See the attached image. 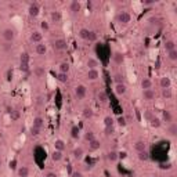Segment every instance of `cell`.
Instances as JSON below:
<instances>
[{"instance_id": "obj_1", "label": "cell", "mask_w": 177, "mask_h": 177, "mask_svg": "<svg viewBox=\"0 0 177 177\" xmlns=\"http://www.w3.org/2000/svg\"><path fill=\"white\" fill-rule=\"evenodd\" d=\"M130 19H132V15H130L127 11H120L116 17V21L122 25H127L130 22Z\"/></svg>"}, {"instance_id": "obj_2", "label": "cell", "mask_w": 177, "mask_h": 177, "mask_svg": "<svg viewBox=\"0 0 177 177\" xmlns=\"http://www.w3.org/2000/svg\"><path fill=\"white\" fill-rule=\"evenodd\" d=\"M66 46H68V43H66V40L62 39V37H58V39H55L54 42H53V48H54L55 51L65 50Z\"/></svg>"}, {"instance_id": "obj_3", "label": "cell", "mask_w": 177, "mask_h": 177, "mask_svg": "<svg viewBox=\"0 0 177 177\" xmlns=\"http://www.w3.org/2000/svg\"><path fill=\"white\" fill-rule=\"evenodd\" d=\"M2 36L6 42H12L15 39V30L12 28H6V29L2 32Z\"/></svg>"}, {"instance_id": "obj_4", "label": "cell", "mask_w": 177, "mask_h": 177, "mask_svg": "<svg viewBox=\"0 0 177 177\" xmlns=\"http://www.w3.org/2000/svg\"><path fill=\"white\" fill-rule=\"evenodd\" d=\"M86 94H87V89H86V86H84V84H78V86L75 87V96H76V98L83 100L84 97H86Z\"/></svg>"}, {"instance_id": "obj_5", "label": "cell", "mask_w": 177, "mask_h": 177, "mask_svg": "<svg viewBox=\"0 0 177 177\" xmlns=\"http://www.w3.org/2000/svg\"><path fill=\"white\" fill-rule=\"evenodd\" d=\"M39 11H40V7L37 3H30L29 7H28V14H29V17H37Z\"/></svg>"}, {"instance_id": "obj_6", "label": "cell", "mask_w": 177, "mask_h": 177, "mask_svg": "<svg viewBox=\"0 0 177 177\" xmlns=\"http://www.w3.org/2000/svg\"><path fill=\"white\" fill-rule=\"evenodd\" d=\"M80 10H82L80 2H78V0H72V2L69 3V11L72 12V14H78Z\"/></svg>"}, {"instance_id": "obj_7", "label": "cell", "mask_w": 177, "mask_h": 177, "mask_svg": "<svg viewBox=\"0 0 177 177\" xmlns=\"http://www.w3.org/2000/svg\"><path fill=\"white\" fill-rule=\"evenodd\" d=\"M114 91H115L116 96H123V94H126L127 87H126V84H125V83H116V84H115V87H114Z\"/></svg>"}, {"instance_id": "obj_8", "label": "cell", "mask_w": 177, "mask_h": 177, "mask_svg": "<svg viewBox=\"0 0 177 177\" xmlns=\"http://www.w3.org/2000/svg\"><path fill=\"white\" fill-rule=\"evenodd\" d=\"M86 78L89 79V80H91V82L97 80V79L100 78V72H98V69H87V72H86Z\"/></svg>"}, {"instance_id": "obj_9", "label": "cell", "mask_w": 177, "mask_h": 177, "mask_svg": "<svg viewBox=\"0 0 177 177\" xmlns=\"http://www.w3.org/2000/svg\"><path fill=\"white\" fill-rule=\"evenodd\" d=\"M133 148L136 150V152H141V151H147V143L144 140H137L133 144Z\"/></svg>"}, {"instance_id": "obj_10", "label": "cell", "mask_w": 177, "mask_h": 177, "mask_svg": "<svg viewBox=\"0 0 177 177\" xmlns=\"http://www.w3.org/2000/svg\"><path fill=\"white\" fill-rule=\"evenodd\" d=\"M42 40H43V33L40 32V30H35V32H32V35H30V42L39 44V43H42Z\"/></svg>"}, {"instance_id": "obj_11", "label": "cell", "mask_w": 177, "mask_h": 177, "mask_svg": "<svg viewBox=\"0 0 177 177\" xmlns=\"http://www.w3.org/2000/svg\"><path fill=\"white\" fill-rule=\"evenodd\" d=\"M159 86L162 87V89H170L172 86V80L169 76H162V78L159 79Z\"/></svg>"}, {"instance_id": "obj_12", "label": "cell", "mask_w": 177, "mask_h": 177, "mask_svg": "<svg viewBox=\"0 0 177 177\" xmlns=\"http://www.w3.org/2000/svg\"><path fill=\"white\" fill-rule=\"evenodd\" d=\"M143 98L145 101H152L155 98V91L152 89H148V90H143Z\"/></svg>"}, {"instance_id": "obj_13", "label": "cell", "mask_w": 177, "mask_h": 177, "mask_svg": "<svg viewBox=\"0 0 177 177\" xmlns=\"http://www.w3.org/2000/svg\"><path fill=\"white\" fill-rule=\"evenodd\" d=\"M100 148H101V143H100L98 140H91V141H89V150L91 151V152H94V151H98Z\"/></svg>"}, {"instance_id": "obj_14", "label": "cell", "mask_w": 177, "mask_h": 177, "mask_svg": "<svg viewBox=\"0 0 177 177\" xmlns=\"http://www.w3.org/2000/svg\"><path fill=\"white\" fill-rule=\"evenodd\" d=\"M86 65L89 66V69H97V68H98V66H100V62L96 60V58L90 57V58H87Z\"/></svg>"}, {"instance_id": "obj_15", "label": "cell", "mask_w": 177, "mask_h": 177, "mask_svg": "<svg viewBox=\"0 0 177 177\" xmlns=\"http://www.w3.org/2000/svg\"><path fill=\"white\" fill-rule=\"evenodd\" d=\"M114 62L116 64V65H122V64L125 62V55H123L120 51H116L114 54Z\"/></svg>"}, {"instance_id": "obj_16", "label": "cell", "mask_w": 177, "mask_h": 177, "mask_svg": "<svg viewBox=\"0 0 177 177\" xmlns=\"http://www.w3.org/2000/svg\"><path fill=\"white\" fill-rule=\"evenodd\" d=\"M33 75L36 76V78H44V75H46L44 66H36V68L33 69Z\"/></svg>"}, {"instance_id": "obj_17", "label": "cell", "mask_w": 177, "mask_h": 177, "mask_svg": "<svg viewBox=\"0 0 177 177\" xmlns=\"http://www.w3.org/2000/svg\"><path fill=\"white\" fill-rule=\"evenodd\" d=\"M107 159H108L111 163H115L119 159V154L116 152V151H109L108 154H107Z\"/></svg>"}, {"instance_id": "obj_18", "label": "cell", "mask_w": 177, "mask_h": 177, "mask_svg": "<svg viewBox=\"0 0 177 177\" xmlns=\"http://www.w3.org/2000/svg\"><path fill=\"white\" fill-rule=\"evenodd\" d=\"M65 143H64V140H61V138H57V140L54 141V150H57V151H61L62 152L64 150H65Z\"/></svg>"}, {"instance_id": "obj_19", "label": "cell", "mask_w": 177, "mask_h": 177, "mask_svg": "<svg viewBox=\"0 0 177 177\" xmlns=\"http://www.w3.org/2000/svg\"><path fill=\"white\" fill-rule=\"evenodd\" d=\"M61 18H62V15H61V12L57 11V10H54V11L50 12V19L53 22H60Z\"/></svg>"}, {"instance_id": "obj_20", "label": "cell", "mask_w": 177, "mask_h": 177, "mask_svg": "<svg viewBox=\"0 0 177 177\" xmlns=\"http://www.w3.org/2000/svg\"><path fill=\"white\" fill-rule=\"evenodd\" d=\"M141 89L143 90H148V89H152V80L148 78H144L141 80Z\"/></svg>"}, {"instance_id": "obj_21", "label": "cell", "mask_w": 177, "mask_h": 177, "mask_svg": "<svg viewBox=\"0 0 177 177\" xmlns=\"http://www.w3.org/2000/svg\"><path fill=\"white\" fill-rule=\"evenodd\" d=\"M32 126L37 127V129H43V126H44V119H43V118H40V116H36L35 119H33Z\"/></svg>"}, {"instance_id": "obj_22", "label": "cell", "mask_w": 177, "mask_h": 177, "mask_svg": "<svg viewBox=\"0 0 177 177\" xmlns=\"http://www.w3.org/2000/svg\"><path fill=\"white\" fill-rule=\"evenodd\" d=\"M137 158L141 162H148L150 161V154H148V151H141V152H137Z\"/></svg>"}, {"instance_id": "obj_23", "label": "cell", "mask_w": 177, "mask_h": 177, "mask_svg": "<svg viewBox=\"0 0 177 177\" xmlns=\"http://www.w3.org/2000/svg\"><path fill=\"white\" fill-rule=\"evenodd\" d=\"M97 100H98V102H101V104H105V102L108 101V94L105 93L104 90L98 91V94H97Z\"/></svg>"}, {"instance_id": "obj_24", "label": "cell", "mask_w": 177, "mask_h": 177, "mask_svg": "<svg viewBox=\"0 0 177 177\" xmlns=\"http://www.w3.org/2000/svg\"><path fill=\"white\" fill-rule=\"evenodd\" d=\"M82 115H83L84 119H91V118L94 116V111L91 108H89V107H86V108L82 111Z\"/></svg>"}, {"instance_id": "obj_25", "label": "cell", "mask_w": 177, "mask_h": 177, "mask_svg": "<svg viewBox=\"0 0 177 177\" xmlns=\"http://www.w3.org/2000/svg\"><path fill=\"white\" fill-rule=\"evenodd\" d=\"M36 54L39 55H44L46 53H47V47H46V44H43V43H39V44H36Z\"/></svg>"}, {"instance_id": "obj_26", "label": "cell", "mask_w": 177, "mask_h": 177, "mask_svg": "<svg viewBox=\"0 0 177 177\" xmlns=\"http://www.w3.org/2000/svg\"><path fill=\"white\" fill-rule=\"evenodd\" d=\"M168 133L170 137H176L177 136V123H170V126L168 127Z\"/></svg>"}, {"instance_id": "obj_27", "label": "cell", "mask_w": 177, "mask_h": 177, "mask_svg": "<svg viewBox=\"0 0 177 177\" xmlns=\"http://www.w3.org/2000/svg\"><path fill=\"white\" fill-rule=\"evenodd\" d=\"M83 155H84V151H83V148L82 147H78V148H75V150H73V158L75 159H82L83 158Z\"/></svg>"}, {"instance_id": "obj_28", "label": "cell", "mask_w": 177, "mask_h": 177, "mask_svg": "<svg viewBox=\"0 0 177 177\" xmlns=\"http://www.w3.org/2000/svg\"><path fill=\"white\" fill-rule=\"evenodd\" d=\"M9 112H10V119L14 120V122L21 118V112H19L18 109H11V111H9Z\"/></svg>"}, {"instance_id": "obj_29", "label": "cell", "mask_w": 177, "mask_h": 177, "mask_svg": "<svg viewBox=\"0 0 177 177\" xmlns=\"http://www.w3.org/2000/svg\"><path fill=\"white\" fill-rule=\"evenodd\" d=\"M150 125L152 127H155V129H158V127L162 126V120L159 119V118H151V119H150Z\"/></svg>"}, {"instance_id": "obj_30", "label": "cell", "mask_w": 177, "mask_h": 177, "mask_svg": "<svg viewBox=\"0 0 177 177\" xmlns=\"http://www.w3.org/2000/svg\"><path fill=\"white\" fill-rule=\"evenodd\" d=\"M51 159H53L54 162H60L61 159H62V152H61V151L54 150V151H53V154H51Z\"/></svg>"}, {"instance_id": "obj_31", "label": "cell", "mask_w": 177, "mask_h": 177, "mask_svg": "<svg viewBox=\"0 0 177 177\" xmlns=\"http://www.w3.org/2000/svg\"><path fill=\"white\" fill-rule=\"evenodd\" d=\"M165 50L168 51H172V50H176V42L174 40H166L165 43Z\"/></svg>"}, {"instance_id": "obj_32", "label": "cell", "mask_w": 177, "mask_h": 177, "mask_svg": "<svg viewBox=\"0 0 177 177\" xmlns=\"http://www.w3.org/2000/svg\"><path fill=\"white\" fill-rule=\"evenodd\" d=\"M17 173H18V177H28L29 176V169H28L27 166H21Z\"/></svg>"}, {"instance_id": "obj_33", "label": "cell", "mask_w": 177, "mask_h": 177, "mask_svg": "<svg viewBox=\"0 0 177 177\" xmlns=\"http://www.w3.org/2000/svg\"><path fill=\"white\" fill-rule=\"evenodd\" d=\"M89 35H90V30L86 29V28H82L80 30H79V37L83 40H87L89 39Z\"/></svg>"}, {"instance_id": "obj_34", "label": "cell", "mask_w": 177, "mask_h": 177, "mask_svg": "<svg viewBox=\"0 0 177 177\" xmlns=\"http://www.w3.org/2000/svg\"><path fill=\"white\" fill-rule=\"evenodd\" d=\"M162 118H163V120H165V122H168V123L173 122V115H172L170 111H163Z\"/></svg>"}, {"instance_id": "obj_35", "label": "cell", "mask_w": 177, "mask_h": 177, "mask_svg": "<svg viewBox=\"0 0 177 177\" xmlns=\"http://www.w3.org/2000/svg\"><path fill=\"white\" fill-rule=\"evenodd\" d=\"M79 134H80V129H79L78 126H73L72 129H71V137H72L73 140H76V138H79Z\"/></svg>"}, {"instance_id": "obj_36", "label": "cell", "mask_w": 177, "mask_h": 177, "mask_svg": "<svg viewBox=\"0 0 177 177\" xmlns=\"http://www.w3.org/2000/svg\"><path fill=\"white\" fill-rule=\"evenodd\" d=\"M61 73H68L69 72V64L68 62H61L60 66H58Z\"/></svg>"}, {"instance_id": "obj_37", "label": "cell", "mask_w": 177, "mask_h": 177, "mask_svg": "<svg viewBox=\"0 0 177 177\" xmlns=\"http://www.w3.org/2000/svg\"><path fill=\"white\" fill-rule=\"evenodd\" d=\"M162 96H163V98L170 100L172 97H173V93H172V89H162Z\"/></svg>"}, {"instance_id": "obj_38", "label": "cell", "mask_w": 177, "mask_h": 177, "mask_svg": "<svg viewBox=\"0 0 177 177\" xmlns=\"http://www.w3.org/2000/svg\"><path fill=\"white\" fill-rule=\"evenodd\" d=\"M57 80L61 82V83H66V82H68V73H61V72H58Z\"/></svg>"}, {"instance_id": "obj_39", "label": "cell", "mask_w": 177, "mask_h": 177, "mask_svg": "<svg viewBox=\"0 0 177 177\" xmlns=\"http://www.w3.org/2000/svg\"><path fill=\"white\" fill-rule=\"evenodd\" d=\"M19 64H29V54L28 53H22L19 57Z\"/></svg>"}, {"instance_id": "obj_40", "label": "cell", "mask_w": 177, "mask_h": 177, "mask_svg": "<svg viewBox=\"0 0 177 177\" xmlns=\"http://www.w3.org/2000/svg\"><path fill=\"white\" fill-rule=\"evenodd\" d=\"M168 58L170 61H177V50H172L168 53Z\"/></svg>"}, {"instance_id": "obj_41", "label": "cell", "mask_w": 177, "mask_h": 177, "mask_svg": "<svg viewBox=\"0 0 177 177\" xmlns=\"http://www.w3.org/2000/svg\"><path fill=\"white\" fill-rule=\"evenodd\" d=\"M104 125H105V127H112V125H114V119H112L111 116H107L104 119Z\"/></svg>"}, {"instance_id": "obj_42", "label": "cell", "mask_w": 177, "mask_h": 177, "mask_svg": "<svg viewBox=\"0 0 177 177\" xmlns=\"http://www.w3.org/2000/svg\"><path fill=\"white\" fill-rule=\"evenodd\" d=\"M94 138H96V137H94L93 132H87L86 134H84V140H86V141H91V140H94Z\"/></svg>"}, {"instance_id": "obj_43", "label": "cell", "mask_w": 177, "mask_h": 177, "mask_svg": "<svg viewBox=\"0 0 177 177\" xmlns=\"http://www.w3.org/2000/svg\"><path fill=\"white\" fill-rule=\"evenodd\" d=\"M89 42H96L97 40V33L96 32H93V30H90V35H89Z\"/></svg>"}, {"instance_id": "obj_44", "label": "cell", "mask_w": 177, "mask_h": 177, "mask_svg": "<svg viewBox=\"0 0 177 177\" xmlns=\"http://www.w3.org/2000/svg\"><path fill=\"white\" fill-rule=\"evenodd\" d=\"M40 130H42V129H37V127L32 126V127H30V134H32V136H39Z\"/></svg>"}, {"instance_id": "obj_45", "label": "cell", "mask_w": 177, "mask_h": 177, "mask_svg": "<svg viewBox=\"0 0 177 177\" xmlns=\"http://www.w3.org/2000/svg\"><path fill=\"white\" fill-rule=\"evenodd\" d=\"M19 68H21L22 72H28L29 71V64H19Z\"/></svg>"}, {"instance_id": "obj_46", "label": "cell", "mask_w": 177, "mask_h": 177, "mask_svg": "<svg viewBox=\"0 0 177 177\" xmlns=\"http://www.w3.org/2000/svg\"><path fill=\"white\" fill-rule=\"evenodd\" d=\"M118 123H119L120 126H126V125H127L126 119H125V116H119V118H118Z\"/></svg>"}, {"instance_id": "obj_47", "label": "cell", "mask_w": 177, "mask_h": 177, "mask_svg": "<svg viewBox=\"0 0 177 177\" xmlns=\"http://www.w3.org/2000/svg\"><path fill=\"white\" fill-rule=\"evenodd\" d=\"M114 79H115V82H116V83H123V76L120 75V73H116Z\"/></svg>"}, {"instance_id": "obj_48", "label": "cell", "mask_w": 177, "mask_h": 177, "mask_svg": "<svg viewBox=\"0 0 177 177\" xmlns=\"http://www.w3.org/2000/svg\"><path fill=\"white\" fill-rule=\"evenodd\" d=\"M143 4L144 6H152V4H156V0H144Z\"/></svg>"}, {"instance_id": "obj_49", "label": "cell", "mask_w": 177, "mask_h": 177, "mask_svg": "<svg viewBox=\"0 0 177 177\" xmlns=\"http://www.w3.org/2000/svg\"><path fill=\"white\" fill-rule=\"evenodd\" d=\"M71 177H83V173H82V172L75 170V172H72V173H71Z\"/></svg>"}, {"instance_id": "obj_50", "label": "cell", "mask_w": 177, "mask_h": 177, "mask_svg": "<svg viewBox=\"0 0 177 177\" xmlns=\"http://www.w3.org/2000/svg\"><path fill=\"white\" fill-rule=\"evenodd\" d=\"M114 133V127H105V134L107 136H111Z\"/></svg>"}, {"instance_id": "obj_51", "label": "cell", "mask_w": 177, "mask_h": 177, "mask_svg": "<svg viewBox=\"0 0 177 177\" xmlns=\"http://www.w3.org/2000/svg\"><path fill=\"white\" fill-rule=\"evenodd\" d=\"M40 27H42V29H44V30H48V24L46 21H43L42 24H40Z\"/></svg>"}, {"instance_id": "obj_52", "label": "cell", "mask_w": 177, "mask_h": 177, "mask_svg": "<svg viewBox=\"0 0 177 177\" xmlns=\"http://www.w3.org/2000/svg\"><path fill=\"white\" fill-rule=\"evenodd\" d=\"M161 168H162V169H170L172 165H170V163H162V165H161Z\"/></svg>"}, {"instance_id": "obj_53", "label": "cell", "mask_w": 177, "mask_h": 177, "mask_svg": "<svg viewBox=\"0 0 177 177\" xmlns=\"http://www.w3.org/2000/svg\"><path fill=\"white\" fill-rule=\"evenodd\" d=\"M11 76H12V71L9 69V71H7V80H11Z\"/></svg>"}, {"instance_id": "obj_54", "label": "cell", "mask_w": 177, "mask_h": 177, "mask_svg": "<svg viewBox=\"0 0 177 177\" xmlns=\"http://www.w3.org/2000/svg\"><path fill=\"white\" fill-rule=\"evenodd\" d=\"M46 177H57V174H55V173H47V174H46Z\"/></svg>"}, {"instance_id": "obj_55", "label": "cell", "mask_w": 177, "mask_h": 177, "mask_svg": "<svg viewBox=\"0 0 177 177\" xmlns=\"http://www.w3.org/2000/svg\"><path fill=\"white\" fill-rule=\"evenodd\" d=\"M2 165H3V161H2V158H0V168H2Z\"/></svg>"}, {"instance_id": "obj_56", "label": "cell", "mask_w": 177, "mask_h": 177, "mask_svg": "<svg viewBox=\"0 0 177 177\" xmlns=\"http://www.w3.org/2000/svg\"><path fill=\"white\" fill-rule=\"evenodd\" d=\"M151 177H158V176H151Z\"/></svg>"}, {"instance_id": "obj_57", "label": "cell", "mask_w": 177, "mask_h": 177, "mask_svg": "<svg viewBox=\"0 0 177 177\" xmlns=\"http://www.w3.org/2000/svg\"><path fill=\"white\" fill-rule=\"evenodd\" d=\"M44 177H46V176H44Z\"/></svg>"}]
</instances>
